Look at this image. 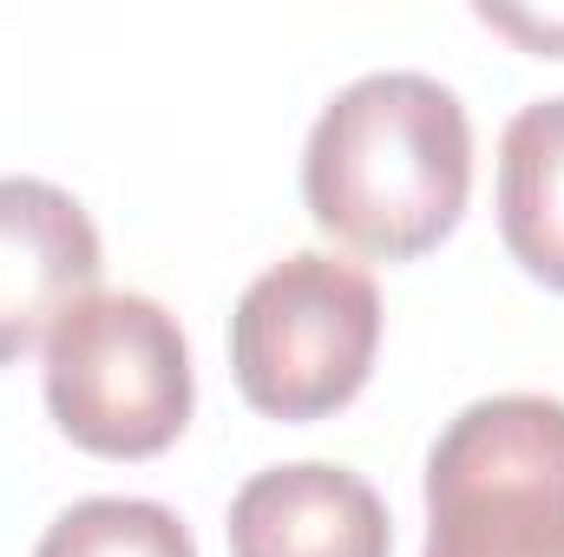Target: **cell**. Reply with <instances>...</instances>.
<instances>
[{
  "label": "cell",
  "instance_id": "6da1fadb",
  "mask_svg": "<svg viewBox=\"0 0 564 557\" xmlns=\"http://www.w3.org/2000/svg\"><path fill=\"white\" fill-rule=\"evenodd\" d=\"M308 217L361 256L414 263L453 237L473 197V125L453 86L368 73L341 86L302 151Z\"/></svg>",
  "mask_w": 564,
  "mask_h": 557
},
{
  "label": "cell",
  "instance_id": "7a4b0ae2",
  "mask_svg": "<svg viewBox=\"0 0 564 557\" xmlns=\"http://www.w3.org/2000/svg\"><path fill=\"white\" fill-rule=\"evenodd\" d=\"M421 557H564V401L492 394L446 419Z\"/></svg>",
  "mask_w": 564,
  "mask_h": 557
},
{
  "label": "cell",
  "instance_id": "3957f363",
  "mask_svg": "<svg viewBox=\"0 0 564 557\" xmlns=\"http://www.w3.org/2000/svg\"><path fill=\"white\" fill-rule=\"evenodd\" d=\"M381 354V288L368 270L295 250L243 288L230 315L237 394L270 419L341 414Z\"/></svg>",
  "mask_w": 564,
  "mask_h": 557
},
{
  "label": "cell",
  "instance_id": "277c9868",
  "mask_svg": "<svg viewBox=\"0 0 564 557\" xmlns=\"http://www.w3.org/2000/svg\"><path fill=\"white\" fill-rule=\"evenodd\" d=\"M46 407L79 452L158 459L197 407L191 348L151 295H86L46 335Z\"/></svg>",
  "mask_w": 564,
  "mask_h": 557
},
{
  "label": "cell",
  "instance_id": "5b68a950",
  "mask_svg": "<svg viewBox=\"0 0 564 557\" xmlns=\"http://www.w3.org/2000/svg\"><path fill=\"white\" fill-rule=\"evenodd\" d=\"M106 270L86 204L46 177H0V368L93 295Z\"/></svg>",
  "mask_w": 564,
  "mask_h": 557
},
{
  "label": "cell",
  "instance_id": "8992f818",
  "mask_svg": "<svg viewBox=\"0 0 564 557\" xmlns=\"http://www.w3.org/2000/svg\"><path fill=\"white\" fill-rule=\"evenodd\" d=\"M230 557H394L381 492L328 459L270 466L230 499Z\"/></svg>",
  "mask_w": 564,
  "mask_h": 557
},
{
  "label": "cell",
  "instance_id": "52a82bcc",
  "mask_svg": "<svg viewBox=\"0 0 564 557\" xmlns=\"http://www.w3.org/2000/svg\"><path fill=\"white\" fill-rule=\"evenodd\" d=\"M499 237L525 276L564 295V99H532L499 139Z\"/></svg>",
  "mask_w": 564,
  "mask_h": 557
},
{
  "label": "cell",
  "instance_id": "ba28073f",
  "mask_svg": "<svg viewBox=\"0 0 564 557\" xmlns=\"http://www.w3.org/2000/svg\"><path fill=\"white\" fill-rule=\"evenodd\" d=\"M33 557H197V538L158 499H79L46 525Z\"/></svg>",
  "mask_w": 564,
  "mask_h": 557
},
{
  "label": "cell",
  "instance_id": "9c48e42d",
  "mask_svg": "<svg viewBox=\"0 0 564 557\" xmlns=\"http://www.w3.org/2000/svg\"><path fill=\"white\" fill-rule=\"evenodd\" d=\"M479 20L486 26H499V33H519L525 46H539V53H552V59H564V13H512V7H479Z\"/></svg>",
  "mask_w": 564,
  "mask_h": 557
}]
</instances>
